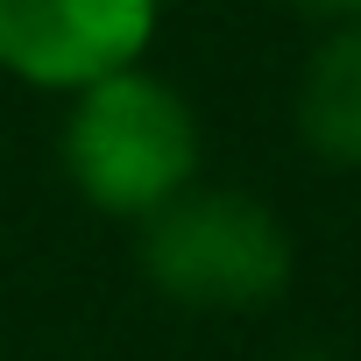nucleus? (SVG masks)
I'll return each mask as SVG.
<instances>
[{
	"label": "nucleus",
	"mask_w": 361,
	"mask_h": 361,
	"mask_svg": "<svg viewBox=\"0 0 361 361\" xmlns=\"http://www.w3.org/2000/svg\"><path fill=\"white\" fill-rule=\"evenodd\" d=\"M305 15H326V22H361V0H298Z\"/></svg>",
	"instance_id": "nucleus-5"
},
{
	"label": "nucleus",
	"mask_w": 361,
	"mask_h": 361,
	"mask_svg": "<svg viewBox=\"0 0 361 361\" xmlns=\"http://www.w3.org/2000/svg\"><path fill=\"white\" fill-rule=\"evenodd\" d=\"M298 135L312 156L361 170V22L333 29L298 85Z\"/></svg>",
	"instance_id": "nucleus-4"
},
{
	"label": "nucleus",
	"mask_w": 361,
	"mask_h": 361,
	"mask_svg": "<svg viewBox=\"0 0 361 361\" xmlns=\"http://www.w3.org/2000/svg\"><path fill=\"white\" fill-rule=\"evenodd\" d=\"M305 361H326V354H305Z\"/></svg>",
	"instance_id": "nucleus-6"
},
{
	"label": "nucleus",
	"mask_w": 361,
	"mask_h": 361,
	"mask_svg": "<svg viewBox=\"0 0 361 361\" xmlns=\"http://www.w3.org/2000/svg\"><path fill=\"white\" fill-rule=\"evenodd\" d=\"M64 170L71 185L121 220H149L170 206L199 170V121L170 85L142 78L135 64L85 85L71 128H64Z\"/></svg>",
	"instance_id": "nucleus-1"
},
{
	"label": "nucleus",
	"mask_w": 361,
	"mask_h": 361,
	"mask_svg": "<svg viewBox=\"0 0 361 361\" xmlns=\"http://www.w3.org/2000/svg\"><path fill=\"white\" fill-rule=\"evenodd\" d=\"M156 36V0H0V71L29 85H99Z\"/></svg>",
	"instance_id": "nucleus-3"
},
{
	"label": "nucleus",
	"mask_w": 361,
	"mask_h": 361,
	"mask_svg": "<svg viewBox=\"0 0 361 361\" xmlns=\"http://www.w3.org/2000/svg\"><path fill=\"white\" fill-rule=\"evenodd\" d=\"M142 269L163 298L199 312L269 305L290 276V241L248 192H177L142 227Z\"/></svg>",
	"instance_id": "nucleus-2"
}]
</instances>
